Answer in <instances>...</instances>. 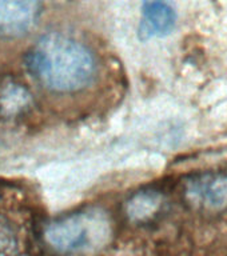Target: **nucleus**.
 Wrapping results in <instances>:
<instances>
[{
    "mask_svg": "<svg viewBox=\"0 0 227 256\" xmlns=\"http://www.w3.org/2000/svg\"><path fill=\"white\" fill-rule=\"evenodd\" d=\"M28 68L44 87L71 94L95 78V58L83 43L63 34L42 36L28 54Z\"/></svg>",
    "mask_w": 227,
    "mask_h": 256,
    "instance_id": "f257e3e1",
    "label": "nucleus"
},
{
    "mask_svg": "<svg viewBox=\"0 0 227 256\" xmlns=\"http://www.w3.org/2000/svg\"><path fill=\"white\" fill-rule=\"evenodd\" d=\"M111 236V224L99 211H84L54 220L44 230V240L54 251L67 255L102 250Z\"/></svg>",
    "mask_w": 227,
    "mask_h": 256,
    "instance_id": "f03ea898",
    "label": "nucleus"
},
{
    "mask_svg": "<svg viewBox=\"0 0 227 256\" xmlns=\"http://www.w3.org/2000/svg\"><path fill=\"white\" fill-rule=\"evenodd\" d=\"M186 198L204 211L218 212L227 208V172H206L194 176L186 184Z\"/></svg>",
    "mask_w": 227,
    "mask_h": 256,
    "instance_id": "7ed1b4c3",
    "label": "nucleus"
},
{
    "mask_svg": "<svg viewBox=\"0 0 227 256\" xmlns=\"http://www.w3.org/2000/svg\"><path fill=\"white\" fill-rule=\"evenodd\" d=\"M42 11V0H0V35L27 34Z\"/></svg>",
    "mask_w": 227,
    "mask_h": 256,
    "instance_id": "20e7f679",
    "label": "nucleus"
},
{
    "mask_svg": "<svg viewBox=\"0 0 227 256\" xmlns=\"http://www.w3.org/2000/svg\"><path fill=\"white\" fill-rule=\"evenodd\" d=\"M176 26V12L171 0H143L139 24L140 39L164 38L170 35Z\"/></svg>",
    "mask_w": 227,
    "mask_h": 256,
    "instance_id": "39448f33",
    "label": "nucleus"
},
{
    "mask_svg": "<svg viewBox=\"0 0 227 256\" xmlns=\"http://www.w3.org/2000/svg\"><path fill=\"white\" fill-rule=\"evenodd\" d=\"M163 204V198L156 191L139 192L130 200L127 207L128 216L135 222L151 219Z\"/></svg>",
    "mask_w": 227,
    "mask_h": 256,
    "instance_id": "423d86ee",
    "label": "nucleus"
}]
</instances>
